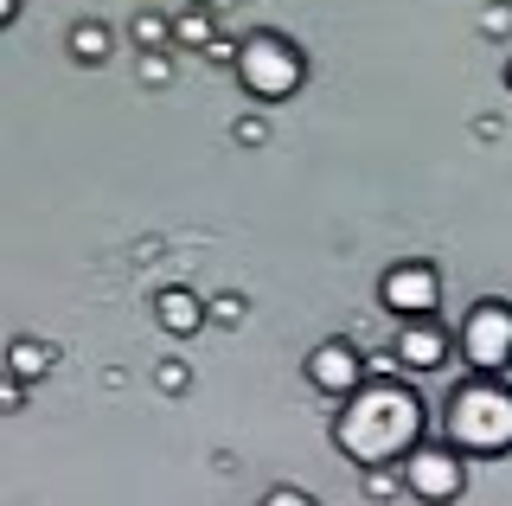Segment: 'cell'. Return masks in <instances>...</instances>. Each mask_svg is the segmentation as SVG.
I'll list each match as a JSON object with an SVG mask.
<instances>
[{
    "label": "cell",
    "instance_id": "1",
    "mask_svg": "<svg viewBox=\"0 0 512 506\" xmlns=\"http://www.w3.org/2000/svg\"><path fill=\"white\" fill-rule=\"evenodd\" d=\"M423 430H429V410L416 398V385L397 372L365 378L340 404V417H333V442H340V455L352 468H397L423 442Z\"/></svg>",
    "mask_w": 512,
    "mask_h": 506
},
{
    "label": "cell",
    "instance_id": "2",
    "mask_svg": "<svg viewBox=\"0 0 512 506\" xmlns=\"http://www.w3.org/2000/svg\"><path fill=\"white\" fill-rule=\"evenodd\" d=\"M442 430L461 455H480V462L512 455V385L506 378H461L448 391Z\"/></svg>",
    "mask_w": 512,
    "mask_h": 506
},
{
    "label": "cell",
    "instance_id": "3",
    "mask_svg": "<svg viewBox=\"0 0 512 506\" xmlns=\"http://www.w3.org/2000/svg\"><path fill=\"white\" fill-rule=\"evenodd\" d=\"M231 65H237V84H244L256 103H288L308 84V52L288 33H250L231 52Z\"/></svg>",
    "mask_w": 512,
    "mask_h": 506
},
{
    "label": "cell",
    "instance_id": "4",
    "mask_svg": "<svg viewBox=\"0 0 512 506\" xmlns=\"http://www.w3.org/2000/svg\"><path fill=\"white\" fill-rule=\"evenodd\" d=\"M455 346H461V359H468L474 378L512 372V302H500V295L474 302L461 314V327H455Z\"/></svg>",
    "mask_w": 512,
    "mask_h": 506
},
{
    "label": "cell",
    "instance_id": "5",
    "mask_svg": "<svg viewBox=\"0 0 512 506\" xmlns=\"http://www.w3.org/2000/svg\"><path fill=\"white\" fill-rule=\"evenodd\" d=\"M397 474H404V494L416 506H455L468 494V455L455 442H416L404 462H397Z\"/></svg>",
    "mask_w": 512,
    "mask_h": 506
},
{
    "label": "cell",
    "instance_id": "6",
    "mask_svg": "<svg viewBox=\"0 0 512 506\" xmlns=\"http://www.w3.org/2000/svg\"><path fill=\"white\" fill-rule=\"evenodd\" d=\"M378 302L397 314V321H429L442 302V276L429 257H410V263H391V270L378 276Z\"/></svg>",
    "mask_w": 512,
    "mask_h": 506
},
{
    "label": "cell",
    "instance_id": "7",
    "mask_svg": "<svg viewBox=\"0 0 512 506\" xmlns=\"http://www.w3.org/2000/svg\"><path fill=\"white\" fill-rule=\"evenodd\" d=\"M308 385L320 391V398L346 404L352 391L365 385V353H359L352 340H320L314 353H308Z\"/></svg>",
    "mask_w": 512,
    "mask_h": 506
},
{
    "label": "cell",
    "instance_id": "8",
    "mask_svg": "<svg viewBox=\"0 0 512 506\" xmlns=\"http://www.w3.org/2000/svg\"><path fill=\"white\" fill-rule=\"evenodd\" d=\"M448 353H455V334L429 314V321H404V334H397V366L404 372H436L448 366Z\"/></svg>",
    "mask_w": 512,
    "mask_h": 506
},
{
    "label": "cell",
    "instance_id": "9",
    "mask_svg": "<svg viewBox=\"0 0 512 506\" xmlns=\"http://www.w3.org/2000/svg\"><path fill=\"white\" fill-rule=\"evenodd\" d=\"M154 327H167L173 340H192L205 327V295L192 289H160L154 295Z\"/></svg>",
    "mask_w": 512,
    "mask_h": 506
},
{
    "label": "cell",
    "instance_id": "10",
    "mask_svg": "<svg viewBox=\"0 0 512 506\" xmlns=\"http://www.w3.org/2000/svg\"><path fill=\"white\" fill-rule=\"evenodd\" d=\"M52 366H58V346L39 340V334H20L7 353H0V372L20 378V385H32V378H52Z\"/></svg>",
    "mask_w": 512,
    "mask_h": 506
},
{
    "label": "cell",
    "instance_id": "11",
    "mask_svg": "<svg viewBox=\"0 0 512 506\" xmlns=\"http://www.w3.org/2000/svg\"><path fill=\"white\" fill-rule=\"evenodd\" d=\"M173 45H186V52H237V45H218L212 7H186L180 20H173Z\"/></svg>",
    "mask_w": 512,
    "mask_h": 506
},
{
    "label": "cell",
    "instance_id": "12",
    "mask_svg": "<svg viewBox=\"0 0 512 506\" xmlns=\"http://www.w3.org/2000/svg\"><path fill=\"white\" fill-rule=\"evenodd\" d=\"M77 65H109V52H116V33H109V20H77L71 33H64Z\"/></svg>",
    "mask_w": 512,
    "mask_h": 506
},
{
    "label": "cell",
    "instance_id": "13",
    "mask_svg": "<svg viewBox=\"0 0 512 506\" xmlns=\"http://www.w3.org/2000/svg\"><path fill=\"white\" fill-rule=\"evenodd\" d=\"M135 39L148 45V52H160V45H173V20L167 13H135Z\"/></svg>",
    "mask_w": 512,
    "mask_h": 506
},
{
    "label": "cell",
    "instance_id": "14",
    "mask_svg": "<svg viewBox=\"0 0 512 506\" xmlns=\"http://www.w3.org/2000/svg\"><path fill=\"white\" fill-rule=\"evenodd\" d=\"M205 321H218V327H237V321H244V295H231V289H224V295H212V302H205Z\"/></svg>",
    "mask_w": 512,
    "mask_h": 506
},
{
    "label": "cell",
    "instance_id": "15",
    "mask_svg": "<svg viewBox=\"0 0 512 506\" xmlns=\"http://www.w3.org/2000/svg\"><path fill=\"white\" fill-rule=\"evenodd\" d=\"M186 378H192V372L180 366V359H160V366H154V385L167 391V398H180V391H186Z\"/></svg>",
    "mask_w": 512,
    "mask_h": 506
},
{
    "label": "cell",
    "instance_id": "16",
    "mask_svg": "<svg viewBox=\"0 0 512 506\" xmlns=\"http://www.w3.org/2000/svg\"><path fill=\"white\" fill-rule=\"evenodd\" d=\"M256 506H320V500L308 494V487H269V494L256 500Z\"/></svg>",
    "mask_w": 512,
    "mask_h": 506
},
{
    "label": "cell",
    "instance_id": "17",
    "mask_svg": "<svg viewBox=\"0 0 512 506\" xmlns=\"http://www.w3.org/2000/svg\"><path fill=\"white\" fill-rule=\"evenodd\" d=\"M167 77H173L167 52H141V84H167Z\"/></svg>",
    "mask_w": 512,
    "mask_h": 506
},
{
    "label": "cell",
    "instance_id": "18",
    "mask_svg": "<svg viewBox=\"0 0 512 506\" xmlns=\"http://www.w3.org/2000/svg\"><path fill=\"white\" fill-rule=\"evenodd\" d=\"M480 26H487V33H506V26H512V7H487V13H480Z\"/></svg>",
    "mask_w": 512,
    "mask_h": 506
},
{
    "label": "cell",
    "instance_id": "19",
    "mask_svg": "<svg viewBox=\"0 0 512 506\" xmlns=\"http://www.w3.org/2000/svg\"><path fill=\"white\" fill-rule=\"evenodd\" d=\"M269 129H263V122H256V116H244V122H237V141H250V148H256V141H263Z\"/></svg>",
    "mask_w": 512,
    "mask_h": 506
},
{
    "label": "cell",
    "instance_id": "20",
    "mask_svg": "<svg viewBox=\"0 0 512 506\" xmlns=\"http://www.w3.org/2000/svg\"><path fill=\"white\" fill-rule=\"evenodd\" d=\"M0 410H20V378H0Z\"/></svg>",
    "mask_w": 512,
    "mask_h": 506
},
{
    "label": "cell",
    "instance_id": "21",
    "mask_svg": "<svg viewBox=\"0 0 512 506\" xmlns=\"http://www.w3.org/2000/svg\"><path fill=\"white\" fill-rule=\"evenodd\" d=\"M20 20V0H0V26H13Z\"/></svg>",
    "mask_w": 512,
    "mask_h": 506
},
{
    "label": "cell",
    "instance_id": "22",
    "mask_svg": "<svg viewBox=\"0 0 512 506\" xmlns=\"http://www.w3.org/2000/svg\"><path fill=\"white\" fill-rule=\"evenodd\" d=\"M506 90H512V65H506Z\"/></svg>",
    "mask_w": 512,
    "mask_h": 506
}]
</instances>
